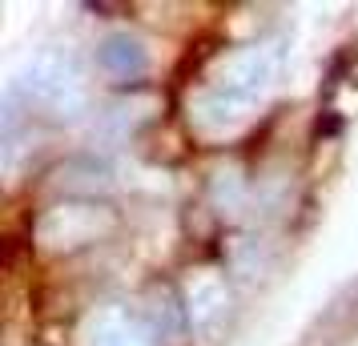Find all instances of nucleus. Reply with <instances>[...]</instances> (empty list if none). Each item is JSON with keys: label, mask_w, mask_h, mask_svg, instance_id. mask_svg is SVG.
<instances>
[{"label": "nucleus", "mask_w": 358, "mask_h": 346, "mask_svg": "<svg viewBox=\"0 0 358 346\" xmlns=\"http://www.w3.org/2000/svg\"><path fill=\"white\" fill-rule=\"evenodd\" d=\"M101 61H105V65H109V69L125 65V61H133V65H137V69L145 65V57L137 52V45H133V41H125V36H121V41H109V45L101 49Z\"/></svg>", "instance_id": "obj_1"}]
</instances>
